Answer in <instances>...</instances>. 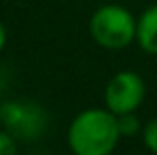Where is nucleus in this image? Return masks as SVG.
I'll use <instances>...</instances> for the list:
<instances>
[{"instance_id":"0eeeda50","label":"nucleus","mask_w":157,"mask_h":155,"mask_svg":"<svg viewBox=\"0 0 157 155\" xmlns=\"http://www.w3.org/2000/svg\"><path fill=\"white\" fill-rule=\"evenodd\" d=\"M142 140H144V147L151 153H157V117H153L144 126V130H142Z\"/></svg>"},{"instance_id":"7ed1b4c3","label":"nucleus","mask_w":157,"mask_h":155,"mask_svg":"<svg viewBox=\"0 0 157 155\" xmlns=\"http://www.w3.org/2000/svg\"><path fill=\"white\" fill-rule=\"evenodd\" d=\"M0 119L17 140H36L47 128V113L32 100H9L0 106Z\"/></svg>"},{"instance_id":"39448f33","label":"nucleus","mask_w":157,"mask_h":155,"mask_svg":"<svg viewBox=\"0 0 157 155\" xmlns=\"http://www.w3.org/2000/svg\"><path fill=\"white\" fill-rule=\"evenodd\" d=\"M138 47L149 55H157V4H151L140 17L136 26Z\"/></svg>"},{"instance_id":"f257e3e1","label":"nucleus","mask_w":157,"mask_h":155,"mask_svg":"<svg viewBox=\"0 0 157 155\" xmlns=\"http://www.w3.org/2000/svg\"><path fill=\"white\" fill-rule=\"evenodd\" d=\"M121 138L117 115L108 108H87L68 128V147L77 155H108Z\"/></svg>"},{"instance_id":"9d476101","label":"nucleus","mask_w":157,"mask_h":155,"mask_svg":"<svg viewBox=\"0 0 157 155\" xmlns=\"http://www.w3.org/2000/svg\"><path fill=\"white\" fill-rule=\"evenodd\" d=\"M0 126H2V119H0Z\"/></svg>"},{"instance_id":"6e6552de","label":"nucleus","mask_w":157,"mask_h":155,"mask_svg":"<svg viewBox=\"0 0 157 155\" xmlns=\"http://www.w3.org/2000/svg\"><path fill=\"white\" fill-rule=\"evenodd\" d=\"M17 151V138L6 130L0 132V155H13Z\"/></svg>"},{"instance_id":"f03ea898","label":"nucleus","mask_w":157,"mask_h":155,"mask_svg":"<svg viewBox=\"0 0 157 155\" xmlns=\"http://www.w3.org/2000/svg\"><path fill=\"white\" fill-rule=\"evenodd\" d=\"M138 19L125 6L119 4H102L89 19L91 38L104 49H123L136 41Z\"/></svg>"},{"instance_id":"1a4fd4ad","label":"nucleus","mask_w":157,"mask_h":155,"mask_svg":"<svg viewBox=\"0 0 157 155\" xmlns=\"http://www.w3.org/2000/svg\"><path fill=\"white\" fill-rule=\"evenodd\" d=\"M4 45H6V28H4V24L0 21V51L4 49Z\"/></svg>"},{"instance_id":"20e7f679","label":"nucleus","mask_w":157,"mask_h":155,"mask_svg":"<svg viewBox=\"0 0 157 155\" xmlns=\"http://www.w3.org/2000/svg\"><path fill=\"white\" fill-rule=\"evenodd\" d=\"M144 100V81L134 70H119L104 87V104L115 115L136 113Z\"/></svg>"},{"instance_id":"423d86ee","label":"nucleus","mask_w":157,"mask_h":155,"mask_svg":"<svg viewBox=\"0 0 157 155\" xmlns=\"http://www.w3.org/2000/svg\"><path fill=\"white\" fill-rule=\"evenodd\" d=\"M117 123H119V132L121 136H134L140 130V121L134 113H125V115H117Z\"/></svg>"}]
</instances>
